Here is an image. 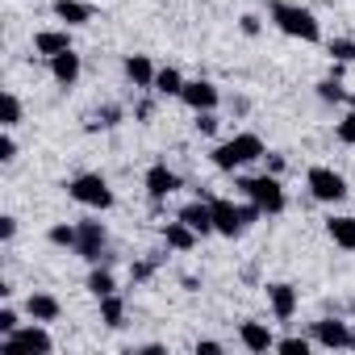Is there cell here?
<instances>
[{"label":"cell","mask_w":355,"mask_h":355,"mask_svg":"<svg viewBox=\"0 0 355 355\" xmlns=\"http://www.w3.org/2000/svg\"><path fill=\"white\" fill-rule=\"evenodd\" d=\"M268 21L280 30V34H288V38H297V42H322V21H318V13L313 9H305V5H293V0H272L268 5Z\"/></svg>","instance_id":"6da1fadb"},{"label":"cell","mask_w":355,"mask_h":355,"mask_svg":"<svg viewBox=\"0 0 355 355\" xmlns=\"http://www.w3.org/2000/svg\"><path fill=\"white\" fill-rule=\"evenodd\" d=\"M234 189H239V197H243V201H255L268 218H276V214H284V209H288L284 184H280V175H272V171H263V175H239Z\"/></svg>","instance_id":"7a4b0ae2"},{"label":"cell","mask_w":355,"mask_h":355,"mask_svg":"<svg viewBox=\"0 0 355 355\" xmlns=\"http://www.w3.org/2000/svg\"><path fill=\"white\" fill-rule=\"evenodd\" d=\"M263 155H268L263 150V138L251 134V130H243V134H234V138H226V142H218L209 150V159H214L218 171H239V167H247V163H255Z\"/></svg>","instance_id":"3957f363"},{"label":"cell","mask_w":355,"mask_h":355,"mask_svg":"<svg viewBox=\"0 0 355 355\" xmlns=\"http://www.w3.org/2000/svg\"><path fill=\"white\" fill-rule=\"evenodd\" d=\"M63 189H67V197H71L76 205L96 209V214H105V209L117 205V197H113V189H109V180H105L101 171H80V175H71Z\"/></svg>","instance_id":"277c9868"},{"label":"cell","mask_w":355,"mask_h":355,"mask_svg":"<svg viewBox=\"0 0 355 355\" xmlns=\"http://www.w3.org/2000/svg\"><path fill=\"white\" fill-rule=\"evenodd\" d=\"M305 189H309V197H313V201H322V205H343V201L351 197L347 175H343V171H334V167H326V163H318V167H309V171H305Z\"/></svg>","instance_id":"5b68a950"},{"label":"cell","mask_w":355,"mask_h":355,"mask_svg":"<svg viewBox=\"0 0 355 355\" xmlns=\"http://www.w3.org/2000/svg\"><path fill=\"white\" fill-rule=\"evenodd\" d=\"M76 230H80V239H76V255L84 259V263H113L109 259V230H105V222H96V218H84V222H76Z\"/></svg>","instance_id":"8992f818"},{"label":"cell","mask_w":355,"mask_h":355,"mask_svg":"<svg viewBox=\"0 0 355 355\" xmlns=\"http://www.w3.org/2000/svg\"><path fill=\"white\" fill-rule=\"evenodd\" d=\"M0 351H38V355H51L55 351V338H51V330H46V322H21L13 334H5L0 338Z\"/></svg>","instance_id":"52a82bcc"},{"label":"cell","mask_w":355,"mask_h":355,"mask_svg":"<svg viewBox=\"0 0 355 355\" xmlns=\"http://www.w3.org/2000/svg\"><path fill=\"white\" fill-rule=\"evenodd\" d=\"M309 338H313V347H326V351H347L351 347V322L347 318H318V322H309Z\"/></svg>","instance_id":"ba28073f"},{"label":"cell","mask_w":355,"mask_h":355,"mask_svg":"<svg viewBox=\"0 0 355 355\" xmlns=\"http://www.w3.org/2000/svg\"><path fill=\"white\" fill-rule=\"evenodd\" d=\"M209 205H214V230L222 239H239V234L251 230L247 218H243V205H234L230 197H209Z\"/></svg>","instance_id":"9c48e42d"},{"label":"cell","mask_w":355,"mask_h":355,"mask_svg":"<svg viewBox=\"0 0 355 355\" xmlns=\"http://www.w3.org/2000/svg\"><path fill=\"white\" fill-rule=\"evenodd\" d=\"M142 189H146V197H150L155 205H163V201H167L175 189H180V175H175V171H171V167L159 159V163H150V167H146V175H142Z\"/></svg>","instance_id":"30bf717a"},{"label":"cell","mask_w":355,"mask_h":355,"mask_svg":"<svg viewBox=\"0 0 355 355\" xmlns=\"http://www.w3.org/2000/svg\"><path fill=\"white\" fill-rule=\"evenodd\" d=\"M263 293H268V305H272V318H276V322H293V318H297L301 293H297L288 280H272V284H263Z\"/></svg>","instance_id":"8fae6325"},{"label":"cell","mask_w":355,"mask_h":355,"mask_svg":"<svg viewBox=\"0 0 355 355\" xmlns=\"http://www.w3.org/2000/svg\"><path fill=\"white\" fill-rule=\"evenodd\" d=\"M180 101L193 109V113H205V109H218L222 105V88L214 84V80H184V92H180Z\"/></svg>","instance_id":"7c38bea8"},{"label":"cell","mask_w":355,"mask_h":355,"mask_svg":"<svg viewBox=\"0 0 355 355\" xmlns=\"http://www.w3.org/2000/svg\"><path fill=\"white\" fill-rule=\"evenodd\" d=\"M239 343H243L251 355H268V351H276V334H272V326H268V322H255V318H243V322H239Z\"/></svg>","instance_id":"4fadbf2b"},{"label":"cell","mask_w":355,"mask_h":355,"mask_svg":"<svg viewBox=\"0 0 355 355\" xmlns=\"http://www.w3.org/2000/svg\"><path fill=\"white\" fill-rule=\"evenodd\" d=\"M46 63H51V80H55L59 88H76V84H80L84 59L76 55V46H71V51H63V55H55V59H46Z\"/></svg>","instance_id":"5bb4252c"},{"label":"cell","mask_w":355,"mask_h":355,"mask_svg":"<svg viewBox=\"0 0 355 355\" xmlns=\"http://www.w3.org/2000/svg\"><path fill=\"white\" fill-rule=\"evenodd\" d=\"M121 71H125V80H130L138 92H150V88H155V76H159V67L150 63V55H125V59H121Z\"/></svg>","instance_id":"9a60e30c"},{"label":"cell","mask_w":355,"mask_h":355,"mask_svg":"<svg viewBox=\"0 0 355 355\" xmlns=\"http://www.w3.org/2000/svg\"><path fill=\"white\" fill-rule=\"evenodd\" d=\"M51 13H55L67 30H76V26H88V21L96 17V5H88V0H51Z\"/></svg>","instance_id":"2e32d148"},{"label":"cell","mask_w":355,"mask_h":355,"mask_svg":"<svg viewBox=\"0 0 355 355\" xmlns=\"http://www.w3.org/2000/svg\"><path fill=\"white\" fill-rule=\"evenodd\" d=\"M26 318H30V322H46V326H51V322H59V318H63V301H59L55 293H30V297H26Z\"/></svg>","instance_id":"e0dca14e"},{"label":"cell","mask_w":355,"mask_h":355,"mask_svg":"<svg viewBox=\"0 0 355 355\" xmlns=\"http://www.w3.org/2000/svg\"><path fill=\"white\" fill-rule=\"evenodd\" d=\"M175 218H180V222H189L201 239L205 234H218L214 230V205L205 201V197H197V201H189V205H180V214H175Z\"/></svg>","instance_id":"ac0fdd59"},{"label":"cell","mask_w":355,"mask_h":355,"mask_svg":"<svg viewBox=\"0 0 355 355\" xmlns=\"http://www.w3.org/2000/svg\"><path fill=\"white\" fill-rule=\"evenodd\" d=\"M326 239L343 251H355V218L351 214H330L326 218Z\"/></svg>","instance_id":"d6986e66"},{"label":"cell","mask_w":355,"mask_h":355,"mask_svg":"<svg viewBox=\"0 0 355 355\" xmlns=\"http://www.w3.org/2000/svg\"><path fill=\"white\" fill-rule=\"evenodd\" d=\"M163 243H167V251H193V247L201 243V234H197L189 222L175 218V222H167V226H163Z\"/></svg>","instance_id":"ffe728a7"},{"label":"cell","mask_w":355,"mask_h":355,"mask_svg":"<svg viewBox=\"0 0 355 355\" xmlns=\"http://www.w3.org/2000/svg\"><path fill=\"white\" fill-rule=\"evenodd\" d=\"M34 51H38L42 59H55V55L71 51V34H67V26H63V30H38V34H34Z\"/></svg>","instance_id":"44dd1931"},{"label":"cell","mask_w":355,"mask_h":355,"mask_svg":"<svg viewBox=\"0 0 355 355\" xmlns=\"http://www.w3.org/2000/svg\"><path fill=\"white\" fill-rule=\"evenodd\" d=\"M159 101H171V96H180L184 92V76L175 71V67H159V76H155V88H150Z\"/></svg>","instance_id":"7402d4cb"},{"label":"cell","mask_w":355,"mask_h":355,"mask_svg":"<svg viewBox=\"0 0 355 355\" xmlns=\"http://www.w3.org/2000/svg\"><path fill=\"white\" fill-rule=\"evenodd\" d=\"M84 288L101 301V297H109V293H117V280H113V272H109V263H92V272H88V280H84Z\"/></svg>","instance_id":"603a6c76"},{"label":"cell","mask_w":355,"mask_h":355,"mask_svg":"<svg viewBox=\"0 0 355 355\" xmlns=\"http://www.w3.org/2000/svg\"><path fill=\"white\" fill-rule=\"evenodd\" d=\"M96 309H101V322H105L109 330H121V326H125V301H121V293L101 297V301H96Z\"/></svg>","instance_id":"cb8c5ba5"},{"label":"cell","mask_w":355,"mask_h":355,"mask_svg":"<svg viewBox=\"0 0 355 355\" xmlns=\"http://www.w3.org/2000/svg\"><path fill=\"white\" fill-rule=\"evenodd\" d=\"M121 121H125V109H121V105H101V109L88 117V130H92V134H96V130H117Z\"/></svg>","instance_id":"d4e9b609"},{"label":"cell","mask_w":355,"mask_h":355,"mask_svg":"<svg viewBox=\"0 0 355 355\" xmlns=\"http://www.w3.org/2000/svg\"><path fill=\"white\" fill-rule=\"evenodd\" d=\"M318 101H322V105H347V88L338 84V76L318 80Z\"/></svg>","instance_id":"484cf974"},{"label":"cell","mask_w":355,"mask_h":355,"mask_svg":"<svg viewBox=\"0 0 355 355\" xmlns=\"http://www.w3.org/2000/svg\"><path fill=\"white\" fill-rule=\"evenodd\" d=\"M76 239H80V230L67 226V222H55V226L46 230V243H51V247H67V251H76Z\"/></svg>","instance_id":"4316f807"},{"label":"cell","mask_w":355,"mask_h":355,"mask_svg":"<svg viewBox=\"0 0 355 355\" xmlns=\"http://www.w3.org/2000/svg\"><path fill=\"white\" fill-rule=\"evenodd\" d=\"M0 105H5L0 125H5V130H17V125H21V101H17V92H0Z\"/></svg>","instance_id":"83f0119b"},{"label":"cell","mask_w":355,"mask_h":355,"mask_svg":"<svg viewBox=\"0 0 355 355\" xmlns=\"http://www.w3.org/2000/svg\"><path fill=\"white\" fill-rule=\"evenodd\" d=\"M313 347V338H305V334H288V338H276V351H284V355H305Z\"/></svg>","instance_id":"f1b7e54d"},{"label":"cell","mask_w":355,"mask_h":355,"mask_svg":"<svg viewBox=\"0 0 355 355\" xmlns=\"http://www.w3.org/2000/svg\"><path fill=\"white\" fill-rule=\"evenodd\" d=\"M155 268H159V255H155V259H134V263H130V280H134V284H146V280L155 276Z\"/></svg>","instance_id":"f546056e"},{"label":"cell","mask_w":355,"mask_h":355,"mask_svg":"<svg viewBox=\"0 0 355 355\" xmlns=\"http://www.w3.org/2000/svg\"><path fill=\"white\" fill-rule=\"evenodd\" d=\"M330 59L334 63H355V38H334L330 42Z\"/></svg>","instance_id":"4dcf8cb0"},{"label":"cell","mask_w":355,"mask_h":355,"mask_svg":"<svg viewBox=\"0 0 355 355\" xmlns=\"http://www.w3.org/2000/svg\"><path fill=\"white\" fill-rule=\"evenodd\" d=\"M218 125H222V121H218V113H214V109H205V113H197V117H193V130H197V134H205V138H214V134H218Z\"/></svg>","instance_id":"1f68e13d"},{"label":"cell","mask_w":355,"mask_h":355,"mask_svg":"<svg viewBox=\"0 0 355 355\" xmlns=\"http://www.w3.org/2000/svg\"><path fill=\"white\" fill-rule=\"evenodd\" d=\"M21 326V313L13 309V305H0V338H5V334H13Z\"/></svg>","instance_id":"d6a6232c"},{"label":"cell","mask_w":355,"mask_h":355,"mask_svg":"<svg viewBox=\"0 0 355 355\" xmlns=\"http://www.w3.org/2000/svg\"><path fill=\"white\" fill-rule=\"evenodd\" d=\"M334 138H338L343 146H355V113H347V117L334 125Z\"/></svg>","instance_id":"836d02e7"},{"label":"cell","mask_w":355,"mask_h":355,"mask_svg":"<svg viewBox=\"0 0 355 355\" xmlns=\"http://www.w3.org/2000/svg\"><path fill=\"white\" fill-rule=\"evenodd\" d=\"M17 159V138H13V130H5L0 134V163H13Z\"/></svg>","instance_id":"e575fe53"},{"label":"cell","mask_w":355,"mask_h":355,"mask_svg":"<svg viewBox=\"0 0 355 355\" xmlns=\"http://www.w3.org/2000/svg\"><path fill=\"white\" fill-rule=\"evenodd\" d=\"M239 30H243L247 38H259V30H263V17H259V13H243V17H239Z\"/></svg>","instance_id":"d590c367"},{"label":"cell","mask_w":355,"mask_h":355,"mask_svg":"<svg viewBox=\"0 0 355 355\" xmlns=\"http://www.w3.org/2000/svg\"><path fill=\"white\" fill-rule=\"evenodd\" d=\"M13 239H17V218L5 214V218H0V243H13Z\"/></svg>","instance_id":"8d00e7d4"},{"label":"cell","mask_w":355,"mask_h":355,"mask_svg":"<svg viewBox=\"0 0 355 355\" xmlns=\"http://www.w3.org/2000/svg\"><path fill=\"white\" fill-rule=\"evenodd\" d=\"M263 159H268V171H272V175H284V167H288V159H284L280 150H272V155H263Z\"/></svg>","instance_id":"74e56055"},{"label":"cell","mask_w":355,"mask_h":355,"mask_svg":"<svg viewBox=\"0 0 355 355\" xmlns=\"http://www.w3.org/2000/svg\"><path fill=\"white\" fill-rule=\"evenodd\" d=\"M222 351H226V347H222L218 338H201V343H197V355H222Z\"/></svg>","instance_id":"f35d334b"},{"label":"cell","mask_w":355,"mask_h":355,"mask_svg":"<svg viewBox=\"0 0 355 355\" xmlns=\"http://www.w3.org/2000/svg\"><path fill=\"white\" fill-rule=\"evenodd\" d=\"M150 113H155V105H150V101H142V105L134 109V121H150Z\"/></svg>","instance_id":"ab89813d"},{"label":"cell","mask_w":355,"mask_h":355,"mask_svg":"<svg viewBox=\"0 0 355 355\" xmlns=\"http://www.w3.org/2000/svg\"><path fill=\"white\" fill-rule=\"evenodd\" d=\"M180 284H184V288H189V293H201V280H197V276H184V280H180Z\"/></svg>","instance_id":"60d3db41"},{"label":"cell","mask_w":355,"mask_h":355,"mask_svg":"<svg viewBox=\"0 0 355 355\" xmlns=\"http://www.w3.org/2000/svg\"><path fill=\"white\" fill-rule=\"evenodd\" d=\"M347 105H351V113H355V92H347Z\"/></svg>","instance_id":"b9f144b4"},{"label":"cell","mask_w":355,"mask_h":355,"mask_svg":"<svg viewBox=\"0 0 355 355\" xmlns=\"http://www.w3.org/2000/svg\"><path fill=\"white\" fill-rule=\"evenodd\" d=\"M347 351H355V326H351V347H347Z\"/></svg>","instance_id":"7bdbcfd3"}]
</instances>
